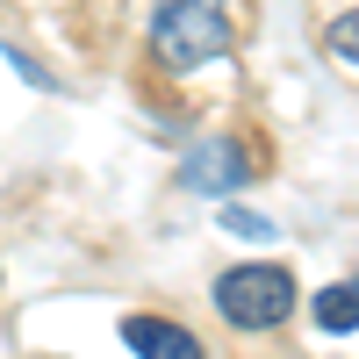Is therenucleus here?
I'll use <instances>...</instances> for the list:
<instances>
[{
    "instance_id": "nucleus-6",
    "label": "nucleus",
    "mask_w": 359,
    "mask_h": 359,
    "mask_svg": "<svg viewBox=\"0 0 359 359\" xmlns=\"http://www.w3.org/2000/svg\"><path fill=\"white\" fill-rule=\"evenodd\" d=\"M323 36H331V50H338V57H352V65H359V8L331 15V29H323Z\"/></svg>"
},
{
    "instance_id": "nucleus-2",
    "label": "nucleus",
    "mask_w": 359,
    "mask_h": 359,
    "mask_svg": "<svg viewBox=\"0 0 359 359\" xmlns=\"http://www.w3.org/2000/svg\"><path fill=\"white\" fill-rule=\"evenodd\" d=\"M216 309L237 323V331H273V323H287V309H294V273L273 266V259L230 266L216 280Z\"/></svg>"
},
{
    "instance_id": "nucleus-3",
    "label": "nucleus",
    "mask_w": 359,
    "mask_h": 359,
    "mask_svg": "<svg viewBox=\"0 0 359 359\" xmlns=\"http://www.w3.org/2000/svg\"><path fill=\"white\" fill-rule=\"evenodd\" d=\"M180 180H187L194 194H230V187H245V180H252V158H245V144L216 137V144H194V151H187Z\"/></svg>"
},
{
    "instance_id": "nucleus-1",
    "label": "nucleus",
    "mask_w": 359,
    "mask_h": 359,
    "mask_svg": "<svg viewBox=\"0 0 359 359\" xmlns=\"http://www.w3.org/2000/svg\"><path fill=\"white\" fill-rule=\"evenodd\" d=\"M151 50L172 72H194L208 57H223L230 50V8L223 0H165L151 15Z\"/></svg>"
},
{
    "instance_id": "nucleus-5",
    "label": "nucleus",
    "mask_w": 359,
    "mask_h": 359,
    "mask_svg": "<svg viewBox=\"0 0 359 359\" xmlns=\"http://www.w3.org/2000/svg\"><path fill=\"white\" fill-rule=\"evenodd\" d=\"M309 309H316V331H323V338H352V331H359V280L323 287Z\"/></svg>"
},
{
    "instance_id": "nucleus-7",
    "label": "nucleus",
    "mask_w": 359,
    "mask_h": 359,
    "mask_svg": "<svg viewBox=\"0 0 359 359\" xmlns=\"http://www.w3.org/2000/svg\"><path fill=\"white\" fill-rule=\"evenodd\" d=\"M216 223H223V230H237V237H273V223L252 216V208H216Z\"/></svg>"
},
{
    "instance_id": "nucleus-4",
    "label": "nucleus",
    "mask_w": 359,
    "mask_h": 359,
    "mask_svg": "<svg viewBox=\"0 0 359 359\" xmlns=\"http://www.w3.org/2000/svg\"><path fill=\"white\" fill-rule=\"evenodd\" d=\"M123 345L137 359H208L201 338L187 323H172V316H123Z\"/></svg>"
}]
</instances>
